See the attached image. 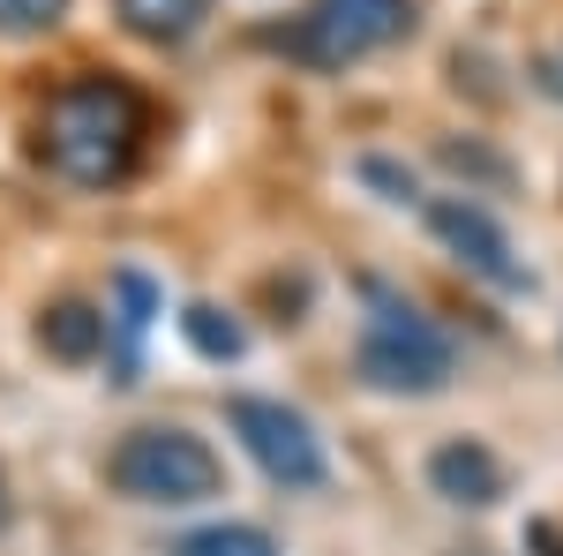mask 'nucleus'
<instances>
[{"label": "nucleus", "mask_w": 563, "mask_h": 556, "mask_svg": "<svg viewBox=\"0 0 563 556\" xmlns=\"http://www.w3.org/2000/svg\"><path fill=\"white\" fill-rule=\"evenodd\" d=\"M203 15H211V0H121V23L151 45H188L203 31Z\"/></svg>", "instance_id": "obj_9"}, {"label": "nucleus", "mask_w": 563, "mask_h": 556, "mask_svg": "<svg viewBox=\"0 0 563 556\" xmlns=\"http://www.w3.org/2000/svg\"><path fill=\"white\" fill-rule=\"evenodd\" d=\"M429 481H435V497H451V504H496L504 497V459L488 451V444H443L429 459Z\"/></svg>", "instance_id": "obj_7"}, {"label": "nucleus", "mask_w": 563, "mask_h": 556, "mask_svg": "<svg viewBox=\"0 0 563 556\" xmlns=\"http://www.w3.org/2000/svg\"><path fill=\"white\" fill-rule=\"evenodd\" d=\"M429 233H435V241H443L459 263H466L474 279L504 286V294H533V271L519 263L511 233L481 211V204H466V196H443V204H429Z\"/></svg>", "instance_id": "obj_6"}, {"label": "nucleus", "mask_w": 563, "mask_h": 556, "mask_svg": "<svg viewBox=\"0 0 563 556\" xmlns=\"http://www.w3.org/2000/svg\"><path fill=\"white\" fill-rule=\"evenodd\" d=\"M68 0H0V39H45L60 31Z\"/></svg>", "instance_id": "obj_12"}, {"label": "nucleus", "mask_w": 563, "mask_h": 556, "mask_svg": "<svg viewBox=\"0 0 563 556\" xmlns=\"http://www.w3.org/2000/svg\"><path fill=\"white\" fill-rule=\"evenodd\" d=\"M361 173H368V181H376V188H390V196H398V204H406V196H413V173H406V166H390V159H368V166H361Z\"/></svg>", "instance_id": "obj_14"}, {"label": "nucleus", "mask_w": 563, "mask_h": 556, "mask_svg": "<svg viewBox=\"0 0 563 556\" xmlns=\"http://www.w3.org/2000/svg\"><path fill=\"white\" fill-rule=\"evenodd\" d=\"M38 346L53 361L84 369V361L106 353V316H98L90 301H53V308H38Z\"/></svg>", "instance_id": "obj_8"}, {"label": "nucleus", "mask_w": 563, "mask_h": 556, "mask_svg": "<svg viewBox=\"0 0 563 556\" xmlns=\"http://www.w3.org/2000/svg\"><path fill=\"white\" fill-rule=\"evenodd\" d=\"M180 331H188V346H196L203 361H241V346H249V331H241L225 308H211V301H188V308H180Z\"/></svg>", "instance_id": "obj_10"}, {"label": "nucleus", "mask_w": 563, "mask_h": 556, "mask_svg": "<svg viewBox=\"0 0 563 556\" xmlns=\"http://www.w3.org/2000/svg\"><path fill=\"white\" fill-rule=\"evenodd\" d=\"M406 31H413V8L406 0H316L308 23L278 45H294L316 68H339V61H361V53L406 39Z\"/></svg>", "instance_id": "obj_4"}, {"label": "nucleus", "mask_w": 563, "mask_h": 556, "mask_svg": "<svg viewBox=\"0 0 563 556\" xmlns=\"http://www.w3.org/2000/svg\"><path fill=\"white\" fill-rule=\"evenodd\" d=\"M143 135H151V113L135 84L121 76H76V84L53 90L38 121V143H45V166L76 188H113L129 181L135 159H143Z\"/></svg>", "instance_id": "obj_1"}, {"label": "nucleus", "mask_w": 563, "mask_h": 556, "mask_svg": "<svg viewBox=\"0 0 563 556\" xmlns=\"http://www.w3.org/2000/svg\"><path fill=\"white\" fill-rule=\"evenodd\" d=\"M0 526H8V481H0Z\"/></svg>", "instance_id": "obj_16"}, {"label": "nucleus", "mask_w": 563, "mask_h": 556, "mask_svg": "<svg viewBox=\"0 0 563 556\" xmlns=\"http://www.w3.org/2000/svg\"><path fill=\"white\" fill-rule=\"evenodd\" d=\"M174 556H278V542H271L263 526L225 519V526H196V534H180Z\"/></svg>", "instance_id": "obj_11"}, {"label": "nucleus", "mask_w": 563, "mask_h": 556, "mask_svg": "<svg viewBox=\"0 0 563 556\" xmlns=\"http://www.w3.org/2000/svg\"><path fill=\"white\" fill-rule=\"evenodd\" d=\"M368 301H376V316H368V339H361V377L376 391H443L451 384V339L435 331L429 316H413L384 286H368Z\"/></svg>", "instance_id": "obj_3"}, {"label": "nucleus", "mask_w": 563, "mask_h": 556, "mask_svg": "<svg viewBox=\"0 0 563 556\" xmlns=\"http://www.w3.org/2000/svg\"><path fill=\"white\" fill-rule=\"evenodd\" d=\"M106 481L135 504H203V497H218L225 467L188 428H129L106 459Z\"/></svg>", "instance_id": "obj_2"}, {"label": "nucleus", "mask_w": 563, "mask_h": 556, "mask_svg": "<svg viewBox=\"0 0 563 556\" xmlns=\"http://www.w3.org/2000/svg\"><path fill=\"white\" fill-rule=\"evenodd\" d=\"M113 294H121V339H143V331H151V316H158V286H151V279H143V271H121V279H113Z\"/></svg>", "instance_id": "obj_13"}, {"label": "nucleus", "mask_w": 563, "mask_h": 556, "mask_svg": "<svg viewBox=\"0 0 563 556\" xmlns=\"http://www.w3.org/2000/svg\"><path fill=\"white\" fill-rule=\"evenodd\" d=\"M533 549H541V556H563V526H533Z\"/></svg>", "instance_id": "obj_15"}, {"label": "nucleus", "mask_w": 563, "mask_h": 556, "mask_svg": "<svg viewBox=\"0 0 563 556\" xmlns=\"http://www.w3.org/2000/svg\"><path fill=\"white\" fill-rule=\"evenodd\" d=\"M225 422H233V436L249 444V459L278 489H323V473H331L323 467V444H316V428L294 406H278V399H233Z\"/></svg>", "instance_id": "obj_5"}]
</instances>
